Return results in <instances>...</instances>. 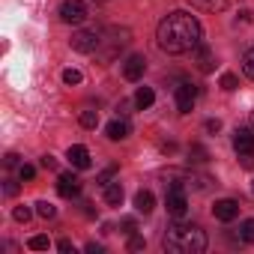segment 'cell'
Segmentation results:
<instances>
[{"mask_svg": "<svg viewBox=\"0 0 254 254\" xmlns=\"http://www.w3.org/2000/svg\"><path fill=\"white\" fill-rule=\"evenodd\" d=\"M156 39H159V48L165 54H189L203 42V27L191 12L177 9L159 21Z\"/></svg>", "mask_w": 254, "mask_h": 254, "instance_id": "6da1fadb", "label": "cell"}, {"mask_svg": "<svg viewBox=\"0 0 254 254\" xmlns=\"http://www.w3.org/2000/svg\"><path fill=\"white\" fill-rule=\"evenodd\" d=\"M162 245H165V251H174V254H200V251H206V233L197 224L177 218L168 224Z\"/></svg>", "mask_w": 254, "mask_h": 254, "instance_id": "7a4b0ae2", "label": "cell"}, {"mask_svg": "<svg viewBox=\"0 0 254 254\" xmlns=\"http://www.w3.org/2000/svg\"><path fill=\"white\" fill-rule=\"evenodd\" d=\"M129 39H132V30H126V27H108V30H102V45H99L96 54L108 63V60H114L120 54V48L129 45Z\"/></svg>", "mask_w": 254, "mask_h": 254, "instance_id": "3957f363", "label": "cell"}, {"mask_svg": "<svg viewBox=\"0 0 254 254\" xmlns=\"http://www.w3.org/2000/svg\"><path fill=\"white\" fill-rule=\"evenodd\" d=\"M233 150L239 153L245 168H254V126H242L233 132Z\"/></svg>", "mask_w": 254, "mask_h": 254, "instance_id": "277c9868", "label": "cell"}, {"mask_svg": "<svg viewBox=\"0 0 254 254\" xmlns=\"http://www.w3.org/2000/svg\"><path fill=\"white\" fill-rule=\"evenodd\" d=\"M69 45H72L78 54H96L99 45H102V30H96V27H84V30L72 33Z\"/></svg>", "mask_w": 254, "mask_h": 254, "instance_id": "5b68a950", "label": "cell"}, {"mask_svg": "<svg viewBox=\"0 0 254 254\" xmlns=\"http://www.w3.org/2000/svg\"><path fill=\"white\" fill-rule=\"evenodd\" d=\"M165 206L174 218H186L189 212V194H186V186L183 183H171L168 194H165Z\"/></svg>", "mask_w": 254, "mask_h": 254, "instance_id": "8992f818", "label": "cell"}, {"mask_svg": "<svg viewBox=\"0 0 254 254\" xmlns=\"http://www.w3.org/2000/svg\"><path fill=\"white\" fill-rule=\"evenodd\" d=\"M60 21L63 24H84L87 21V3L84 0H63L60 3Z\"/></svg>", "mask_w": 254, "mask_h": 254, "instance_id": "52a82bcc", "label": "cell"}, {"mask_svg": "<svg viewBox=\"0 0 254 254\" xmlns=\"http://www.w3.org/2000/svg\"><path fill=\"white\" fill-rule=\"evenodd\" d=\"M194 102H197V87L189 84V81H183L177 87V108H180V114H189L194 108Z\"/></svg>", "mask_w": 254, "mask_h": 254, "instance_id": "ba28073f", "label": "cell"}, {"mask_svg": "<svg viewBox=\"0 0 254 254\" xmlns=\"http://www.w3.org/2000/svg\"><path fill=\"white\" fill-rule=\"evenodd\" d=\"M144 72H147V60H144V54L126 57V63H123V75H126V81H141Z\"/></svg>", "mask_w": 254, "mask_h": 254, "instance_id": "9c48e42d", "label": "cell"}, {"mask_svg": "<svg viewBox=\"0 0 254 254\" xmlns=\"http://www.w3.org/2000/svg\"><path fill=\"white\" fill-rule=\"evenodd\" d=\"M194 66H197V72H203V75H209L212 69H215V54H212V48L209 45H197L194 48Z\"/></svg>", "mask_w": 254, "mask_h": 254, "instance_id": "30bf717a", "label": "cell"}, {"mask_svg": "<svg viewBox=\"0 0 254 254\" xmlns=\"http://www.w3.org/2000/svg\"><path fill=\"white\" fill-rule=\"evenodd\" d=\"M57 191H60V197H78L81 194V180L75 177V174H60V180H57Z\"/></svg>", "mask_w": 254, "mask_h": 254, "instance_id": "8fae6325", "label": "cell"}, {"mask_svg": "<svg viewBox=\"0 0 254 254\" xmlns=\"http://www.w3.org/2000/svg\"><path fill=\"white\" fill-rule=\"evenodd\" d=\"M212 215L218 218V221H233L236 215H239V203L236 200H230V197H224V200H215V206H212Z\"/></svg>", "mask_w": 254, "mask_h": 254, "instance_id": "7c38bea8", "label": "cell"}, {"mask_svg": "<svg viewBox=\"0 0 254 254\" xmlns=\"http://www.w3.org/2000/svg\"><path fill=\"white\" fill-rule=\"evenodd\" d=\"M66 156H69L72 168H78V171H87V168L93 165V162H90V150H87V147H81V144H72Z\"/></svg>", "mask_w": 254, "mask_h": 254, "instance_id": "4fadbf2b", "label": "cell"}, {"mask_svg": "<svg viewBox=\"0 0 254 254\" xmlns=\"http://www.w3.org/2000/svg\"><path fill=\"white\" fill-rule=\"evenodd\" d=\"M129 123H126V120H111L108 123V129H105V135L111 138V141H123V138H129Z\"/></svg>", "mask_w": 254, "mask_h": 254, "instance_id": "5bb4252c", "label": "cell"}, {"mask_svg": "<svg viewBox=\"0 0 254 254\" xmlns=\"http://www.w3.org/2000/svg\"><path fill=\"white\" fill-rule=\"evenodd\" d=\"M153 206H156V197H153V191L141 189V191L135 194V209H138V212H144V215H150V212H153Z\"/></svg>", "mask_w": 254, "mask_h": 254, "instance_id": "9a60e30c", "label": "cell"}, {"mask_svg": "<svg viewBox=\"0 0 254 254\" xmlns=\"http://www.w3.org/2000/svg\"><path fill=\"white\" fill-rule=\"evenodd\" d=\"M153 102H156V93H153L150 87H138V93H135V108L147 111V108H150Z\"/></svg>", "mask_w": 254, "mask_h": 254, "instance_id": "2e32d148", "label": "cell"}, {"mask_svg": "<svg viewBox=\"0 0 254 254\" xmlns=\"http://www.w3.org/2000/svg\"><path fill=\"white\" fill-rule=\"evenodd\" d=\"M105 203H111V206H120L123 203V186L120 183H108L105 186Z\"/></svg>", "mask_w": 254, "mask_h": 254, "instance_id": "e0dca14e", "label": "cell"}, {"mask_svg": "<svg viewBox=\"0 0 254 254\" xmlns=\"http://www.w3.org/2000/svg\"><path fill=\"white\" fill-rule=\"evenodd\" d=\"M189 3L197 6V9H203V12H221L227 6V0H189Z\"/></svg>", "mask_w": 254, "mask_h": 254, "instance_id": "ac0fdd59", "label": "cell"}, {"mask_svg": "<svg viewBox=\"0 0 254 254\" xmlns=\"http://www.w3.org/2000/svg\"><path fill=\"white\" fill-rule=\"evenodd\" d=\"M27 248H33V251H48V248H51V239H48L45 233H36V236L27 239Z\"/></svg>", "mask_w": 254, "mask_h": 254, "instance_id": "d6986e66", "label": "cell"}, {"mask_svg": "<svg viewBox=\"0 0 254 254\" xmlns=\"http://www.w3.org/2000/svg\"><path fill=\"white\" fill-rule=\"evenodd\" d=\"M206 159H209V156H206V150H203L200 144H191V147H189V162H191V165H203Z\"/></svg>", "mask_w": 254, "mask_h": 254, "instance_id": "ffe728a7", "label": "cell"}, {"mask_svg": "<svg viewBox=\"0 0 254 254\" xmlns=\"http://www.w3.org/2000/svg\"><path fill=\"white\" fill-rule=\"evenodd\" d=\"M36 215L48 221V218H54V215H57V206H54V203H48V200H39V203H36Z\"/></svg>", "mask_w": 254, "mask_h": 254, "instance_id": "44dd1931", "label": "cell"}, {"mask_svg": "<svg viewBox=\"0 0 254 254\" xmlns=\"http://www.w3.org/2000/svg\"><path fill=\"white\" fill-rule=\"evenodd\" d=\"M239 239L242 242H254V218H245L239 224Z\"/></svg>", "mask_w": 254, "mask_h": 254, "instance_id": "7402d4cb", "label": "cell"}, {"mask_svg": "<svg viewBox=\"0 0 254 254\" xmlns=\"http://www.w3.org/2000/svg\"><path fill=\"white\" fill-rule=\"evenodd\" d=\"M242 72L254 81V48H248V51H245V57H242Z\"/></svg>", "mask_w": 254, "mask_h": 254, "instance_id": "603a6c76", "label": "cell"}, {"mask_svg": "<svg viewBox=\"0 0 254 254\" xmlns=\"http://www.w3.org/2000/svg\"><path fill=\"white\" fill-rule=\"evenodd\" d=\"M81 126L84 129H96L99 126V111H84L81 114Z\"/></svg>", "mask_w": 254, "mask_h": 254, "instance_id": "cb8c5ba5", "label": "cell"}, {"mask_svg": "<svg viewBox=\"0 0 254 254\" xmlns=\"http://www.w3.org/2000/svg\"><path fill=\"white\" fill-rule=\"evenodd\" d=\"M144 245H147V239L141 233H129V245H126L129 251H144Z\"/></svg>", "mask_w": 254, "mask_h": 254, "instance_id": "d4e9b609", "label": "cell"}, {"mask_svg": "<svg viewBox=\"0 0 254 254\" xmlns=\"http://www.w3.org/2000/svg\"><path fill=\"white\" fill-rule=\"evenodd\" d=\"M30 215H33V212H30V206H15V209H12V218H15V221H21V224H27V221H30Z\"/></svg>", "mask_w": 254, "mask_h": 254, "instance_id": "484cf974", "label": "cell"}, {"mask_svg": "<svg viewBox=\"0 0 254 254\" xmlns=\"http://www.w3.org/2000/svg\"><path fill=\"white\" fill-rule=\"evenodd\" d=\"M236 87H239L236 75H230V72H227V75H221V90H227V93H230V90H236Z\"/></svg>", "mask_w": 254, "mask_h": 254, "instance_id": "4316f807", "label": "cell"}, {"mask_svg": "<svg viewBox=\"0 0 254 254\" xmlns=\"http://www.w3.org/2000/svg\"><path fill=\"white\" fill-rule=\"evenodd\" d=\"M63 81H66V84H81V72H78V69H66V72H63Z\"/></svg>", "mask_w": 254, "mask_h": 254, "instance_id": "83f0119b", "label": "cell"}, {"mask_svg": "<svg viewBox=\"0 0 254 254\" xmlns=\"http://www.w3.org/2000/svg\"><path fill=\"white\" fill-rule=\"evenodd\" d=\"M39 165H42L45 171H57V159H54L51 153H48V156H42V159H39Z\"/></svg>", "mask_w": 254, "mask_h": 254, "instance_id": "f1b7e54d", "label": "cell"}, {"mask_svg": "<svg viewBox=\"0 0 254 254\" xmlns=\"http://www.w3.org/2000/svg\"><path fill=\"white\" fill-rule=\"evenodd\" d=\"M18 177H21V180H33V177H36V168H33V165H21V168H18Z\"/></svg>", "mask_w": 254, "mask_h": 254, "instance_id": "f546056e", "label": "cell"}, {"mask_svg": "<svg viewBox=\"0 0 254 254\" xmlns=\"http://www.w3.org/2000/svg\"><path fill=\"white\" fill-rule=\"evenodd\" d=\"M114 174H117V168H114V165H111V168H105V171H102V174H99V186H108V183H111V177H114Z\"/></svg>", "mask_w": 254, "mask_h": 254, "instance_id": "4dcf8cb0", "label": "cell"}, {"mask_svg": "<svg viewBox=\"0 0 254 254\" xmlns=\"http://www.w3.org/2000/svg\"><path fill=\"white\" fill-rule=\"evenodd\" d=\"M57 248H60L63 254H75V245H72V239H60V242H57Z\"/></svg>", "mask_w": 254, "mask_h": 254, "instance_id": "1f68e13d", "label": "cell"}, {"mask_svg": "<svg viewBox=\"0 0 254 254\" xmlns=\"http://www.w3.org/2000/svg\"><path fill=\"white\" fill-rule=\"evenodd\" d=\"M3 191H6L9 197H15V194H18V183H15V180H6V186H3Z\"/></svg>", "mask_w": 254, "mask_h": 254, "instance_id": "d6a6232c", "label": "cell"}, {"mask_svg": "<svg viewBox=\"0 0 254 254\" xmlns=\"http://www.w3.org/2000/svg\"><path fill=\"white\" fill-rule=\"evenodd\" d=\"M120 227H123V233H135V218H123Z\"/></svg>", "mask_w": 254, "mask_h": 254, "instance_id": "836d02e7", "label": "cell"}, {"mask_svg": "<svg viewBox=\"0 0 254 254\" xmlns=\"http://www.w3.org/2000/svg\"><path fill=\"white\" fill-rule=\"evenodd\" d=\"M3 165H6V168H21V165H18V156H15V153H9V156L3 159Z\"/></svg>", "mask_w": 254, "mask_h": 254, "instance_id": "e575fe53", "label": "cell"}, {"mask_svg": "<svg viewBox=\"0 0 254 254\" xmlns=\"http://www.w3.org/2000/svg\"><path fill=\"white\" fill-rule=\"evenodd\" d=\"M218 129H221L218 120H206V132H218Z\"/></svg>", "mask_w": 254, "mask_h": 254, "instance_id": "d590c367", "label": "cell"}, {"mask_svg": "<svg viewBox=\"0 0 254 254\" xmlns=\"http://www.w3.org/2000/svg\"><path fill=\"white\" fill-rule=\"evenodd\" d=\"M87 254H102V245H96V242H90V245H87Z\"/></svg>", "mask_w": 254, "mask_h": 254, "instance_id": "8d00e7d4", "label": "cell"}, {"mask_svg": "<svg viewBox=\"0 0 254 254\" xmlns=\"http://www.w3.org/2000/svg\"><path fill=\"white\" fill-rule=\"evenodd\" d=\"M251 126H254V111H251Z\"/></svg>", "mask_w": 254, "mask_h": 254, "instance_id": "74e56055", "label": "cell"}, {"mask_svg": "<svg viewBox=\"0 0 254 254\" xmlns=\"http://www.w3.org/2000/svg\"><path fill=\"white\" fill-rule=\"evenodd\" d=\"M251 191H254V186H251Z\"/></svg>", "mask_w": 254, "mask_h": 254, "instance_id": "f35d334b", "label": "cell"}]
</instances>
